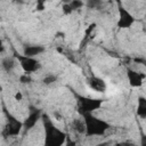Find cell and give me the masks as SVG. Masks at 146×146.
I'll list each match as a JSON object with an SVG mask.
<instances>
[{
	"label": "cell",
	"instance_id": "26",
	"mask_svg": "<svg viewBox=\"0 0 146 146\" xmlns=\"http://www.w3.org/2000/svg\"><path fill=\"white\" fill-rule=\"evenodd\" d=\"M114 146H124V144H123V143H117V144H115Z\"/></svg>",
	"mask_w": 146,
	"mask_h": 146
},
{
	"label": "cell",
	"instance_id": "17",
	"mask_svg": "<svg viewBox=\"0 0 146 146\" xmlns=\"http://www.w3.org/2000/svg\"><path fill=\"white\" fill-rule=\"evenodd\" d=\"M63 11H64V14L68 15V14H71L73 10L71 9V7H70V5H68V3H65V5H63Z\"/></svg>",
	"mask_w": 146,
	"mask_h": 146
},
{
	"label": "cell",
	"instance_id": "23",
	"mask_svg": "<svg viewBox=\"0 0 146 146\" xmlns=\"http://www.w3.org/2000/svg\"><path fill=\"white\" fill-rule=\"evenodd\" d=\"M98 3H99V2H95V1H89V2L87 3V5H88L89 7H95V6H96V5H98Z\"/></svg>",
	"mask_w": 146,
	"mask_h": 146
},
{
	"label": "cell",
	"instance_id": "20",
	"mask_svg": "<svg viewBox=\"0 0 146 146\" xmlns=\"http://www.w3.org/2000/svg\"><path fill=\"white\" fill-rule=\"evenodd\" d=\"M140 146H146V135L145 133H141V137H140Z\"/></svg>",
	"mask_w": 146,
	"mask_h": 146
},
{
	"label": "cell",
	"instance_id": "21",
	"mask_svg": "<svg viewBox=\"0 0 146 146\" xmlns=\"http://www.w3.org/2000/svg\"><path fill=\"white\" fill-rule=\"evenodd\" d=\"M22 98H23V96H22V94L18 91V92H16V95H15V99L16 100H22Z\"/></svg>",
	"mask_w": 146,
	"mask_h": 146
},
{
	"label": "cell",
	"instance_id": "10",
	"mask_svg": "<svg viewBox=\"0 0 146 146\" xmlns=\"http://www.w3.org/2000/svg\"><path fill=\"white\" fill-rule=\"evenodd\" d=\"M44 51V47L42 46H25L23 49V55L29 57H34L36 55H40Z\"/></svg>",
	"mask_w": 146,
	"mask_h": 146
},
{
	"label": "cell",
	"instance_id": "16",
	"mask_svg": "<svg viewBox=\"0 0 146 146\" xmlns=\"http://www.w3.org/2000/svg\"><path fill=\"white\" fill-rule=\"evenodd\" d=\"M19 81H21L22 83H30V82L32 81V79H31L30 75H27V74H23V75L19 76Z\"/></svg>",
	"mask_w": 146,
	"mask_h": 146
},
{
	"label": "cell",
	"instance_id": "1",
	"mask_svg": "<svg viewBox=\"0 0 146 146\" xmlns=\"http://www.w3.org/2000/svg\"><path fill=\"white\" fill-rule=\"evenodd\" d=\"M44 127V146H63L66 141V133L54 125L48 114H42Z\"/></svg>",
	"mask_w": 146,
	"mask_h": 146
},
{
	"label": "cell",
	"instance_id": "8",
	"mask_svg": "<svg viewBox=\"0 0 146 146\" xmlns=\"http://www.w3.org/2000/svg\"><path fill=\"white\" fill-rule=\"evenodd\" d=\"M41 115H42V113H41L40 110H34V111H32V112L27 115V117L24 120V122H23V128H24L25 130L32 129V128L35 125V123L39 121V119L41 117Z\"/></svg>",
	"mask_w": 146,
	"mask_h": 146
},
{
	"label": "cell",
	"instance_id": "6",
	"mask_svg": "<svg viewBox=\"0 0 146 146\" xmlns=\"http://www.w3.org/2000/svg\"><path fill=\"white\" fill-rule=\"evenodd\" d=\"M135 23V17L128 11L124 7L119 5V19H117V27L119 29H129Z\"/></svg>",
	"mask_w": 146,
	"mask_h": 146
},
{
	"label": "cell",
	"instance_id": "22",
	"mask_svg": "<svg viewBox=\"0 0 146 146\" xmlns=\"http://www.w3.org/2000/svg\"><path fill=\"white\" fill-rule=\"evenodd\" d=\"M135 62H136V63H141L143 65H146V60H145V59H143V58H136V59H135Z\"/></svg>",
	"mask_w": 146,
	"mask_h": 146
},
{
	"label": "cell",
	"instance_id": "24",
	"mask_svg": "<svg viewBox=\"0 0 146 146\" xmlns=\"http://www.w3.org/2000/svg\"><path fill=\"white\" fill-rule=\"evenodd\" d=\"M95 146H110V143L108 141H105V143H100V144L95 145Z\"/></svg>",
	"mask_w": 146,
	"mask_h": 146
},
{
	"label": "cell",
	"instance_id": "25",
	"mask_svg": "<svg viewBox=\"0 0 146 146\" xmlns=\"http://www.w3.org/2000/svg\"><path fill=\"white\" fill-rule=\"evenodd\" d=\"M124 144V146H136L133 143H131V141H125V143H123Z\"/></svg>",
	"mask_w": 146,
	"mask_h": 146
},
{
	"label": "cell",
	"instance_id": "9",
	"mask_svg": "<svg viewBox=\"0 0 146 146\" xmlns=\"http://www.w3.org/2000/svg\"><path fill=\"white\" fill-rule=\"evenodd\" d=\"M88 86L97 92H105L107 88L106 82L102 78H98V76H90L88 79Z\"/></svg>",
	"mask_w": 146,
	"mask_h": 146
},
{
	"label": "cell",
	"instance_id": "7",
	"mask_svg": "<svg viewBox=\"0 0 146 146\" xmlns=\"http://www.w3.org/2000/svg\"><path fill=\"white\" fill-rule=\"evenodd\" d=\"M127 76H128L130 86L133 87V88H138L143 84V81H144L146 75L141 74V73H138L137 71H135L132 68H128L127 70Z\"/></svg>",
	"mask_w": 146,
	"mask_h": 146
},
{
	"label": "cell",
	"instance_id": "15",
	"mask_svg": "<svg viewBox=\"0 0 146 146\" xmlns=\"http://www.w3.org/2000/svg\"><path fill=\"white\" fill-rule=\"evenodd\" d=\"M56 80H57V78H56L55 75L49 74V75L44 76V79H43V83H44V84H51V83H54Z\"/></svg>",
	"mask_w": 146,
	"mask_h": 146
},
{
	"label": "cell",
	"instance_id": "18",
	"mask_svg": "<svg viewBox=\"0 0 146 146\" xmlns=\"http://www.w3.org/2000/svg\"><path fill=\"white\" fill-rule=\"evenodd\" d=\"M65 146H76V143L74 140H72L71 138L66 137V141H65Z\"/></svg>",
	"mask_w": 146,
	"mask_h": 146
},
{
	"label": "cell",
	"instance_id": "4",
	"mask_svg": "<svg viewBox=\"0 0 146 146\" xmlns=\"http://www.w3.org/2000/svg\"><path fill=\"white\" fill-rule=\"evenodd\" d=\"M15 57L16 59L19 62L23 71L27 74V73H32V72H35L38 71L41 65H40V62L38 59H35L34 57H29V56H25V55H21V54H17L15 52Z\"/></svg>",
	"mask_w": 146,
	"mask_h": 146
},
{
	"label": "cell",
	"instance_id": "3",
	"mask_svg": "<svg viewBox=\"0 0 146 146\" xmlns=\"http://www.w3.org/2000/svg\"><path fill=\"white\" fill-rule=\"evenodd\" d=\"M76 100H78V107H79V112L80 114L84 115V114H91L94 111L98 110L102 104H103V99L100 98H91V97H86V96H81L75 94Z\"/></svg>",
	"mask_w": 146,
	"mask_h": 146
},
{
	"label": "cell",
	"instance_id": "5",
	"mask_svg": "<svg viewBox=\"0 0 146 146\" xmlns=\"http://www.w3.org/2000/svg\"><path fill=\"white\" fill-rule=\"evenodd\" d=\"M7 124L6 128L3 129V135L5 136H17L22 128H23V122L18 121L16 117H14L11 114L7 113Z\"/></svg>",
	"mask_w": 146,
	"mask_h": 146
},
{
	"label": "cell",
	"instance_id": "14",
	"mask_svg": "<svg viewBox=\"0 0 146 146\" xmlns=\"http://www.w3.org/2000/svg\"><path fill=\"white\" fill-rule=\"evenodd\" d=\"M70 7L72 10H76V9H80L82 6H83V2L82 1H79V0H73L71 2H68Z\"/></svg>",
	"mask_w": 146,
	"mask_h": 146
},
{
	"label": "cell",
	"instance_id": "11",
	"mask_svg": "<svg viewBox=\"0 0 146 146\" xmlns=\"http://www.w3.org/2000/svg\"><path fill=\"white\" fill-rule=\"evenodd\" d=\"M137 115L141 119H146V98L143 96H139L137 100Z\"/></svg>",
	"mask_w": 146,
	"mask_h": 146
},
{
	"label": "cell",
	"instance_id": "2",
	"mask_svg": "<svg viewBox=\"0 0 146 146\" xmlns=\"http://www.w3.org/2000/svg\"><path fill=\"white\" fill-rule=\"evenodd\" d=\"M82 116H83V121L86 123V136H88V137L104 136L106 133V131L111 128L106 121L98 119L97 116H95L92 114H84Z\"/></svg>",
	"mask_w": 146,
	"mask_h": 146
},
{
	"label": "cell",
	"instance_id": "12",
	"mask_svg": "<svg viewBox=\"0 0 146 146\" xmlns=\"http://www.w3.org/2000/svg\"><path fill=\"white\" fill-rule=\"evenodd\" d=\"M72 125H73V129L76 132H79V133H86V123H84V121H82L80 119H75V120H73Z\"/></svg>",
	"mask_w": 146,
	"mask_h": 146
},
{
	"label": "cell",
	"instance_id": "13",
	"mask_svg": "<svg viewBox=\"0 0 146 146\" xmlns=\"http://www.w3.org/2000/svg\"><path fill=\"white\" fill-rule=\"evenodd\" d=\"M14 66H15V62H14L13 58L6 57V58L2 59V68H3L5 71L9 72V71H11V70L14 68Z\"/></svg>",
	"mask_w": 146,
	"mask_h": 146
},
{
	"label": "cell",
	"instance_id": "19",
	"mask_svg": "<svg viewBox=\"0 0 146 146\" xmlns=\"http://www.w3.org/2000/svg\"><path fill=\"white\" fill-rule=\"evenodd\" d=\"M44 9V3L42 1H38L36 2V10H43Z\"/></svg>",
	"mask_w": 146,
	"mask_h": 146
}]
</instances>
